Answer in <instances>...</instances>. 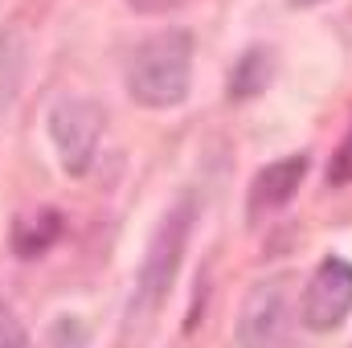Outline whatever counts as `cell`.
<instances>
[{"label":"cell","instance_id":"cell-9","mask_svg":"<svg viewBox=\"0 0 352 348\" xmlns=\"http://www.w3.org/2000/svg\"><path fill=\"white\" fill-rule=\"evenodd\" d=\"M45 340H50V348H87L90 332H87L82 320H74V316H58V320H50Z\"/></svg>","mask_w":352,"mask_h":348},{"label":"cell","instance_id":"cell-7","mask_svg":"<svg viewBox=\"0 0 352 348\" xmlns=\"http://www.w3.org/2000/svg\"><path fill=\"white\" fill-rule=\"evenodd\" d=\"M25 66H29L25 33H21L16 25H4V29H0V123H4V115L12 111L16 94H21Z\"/></svg>","mask_w":352,"mask_h":348},{"label":"cell","instance_id":"cell-3","mask_svg":"<svg viewBox=\"0 0 352 348\" xmlns=\"http://www.w3.org/2000/svg\"><path fill=\"white\" fill-rule=\"evenodd\" d=\"M102 127H107V111L82 98V94H66L50 107V119H45V131H50V144H54V156L62 164L66 176H87L94 164V152H98V140H102Z\"/></svg>","mask_w":352,"mask_h":348},{"label":"cell","instance_id":"cell-4","mask_svg":"<svg viewBox=\"0 0 352 348\" xmlns=\"http://www.w3.org/2000/svg\"><path fill=\"white\" fill-rule=\"evenodd\" d=\"M291 283L287 279H263L242 295L238 320H234V340L238 348H283L291 340Z\"/></svg>","mask_w":352,"mask_h":348},{"label":"cell","instance_id":"cell-11","mask_svg":"<svg viewBox=\"0 0 352 348\" xmlns=\"http://www.w3.org/2000/svg\"><path fill=\"white\" fill-rule=\"evenodd\" d=\"M127 4H131L135 12H148V17H152V12H168L176 0H127Z\"/></svg>","mask_w":352,"mask_h":348},{"label":"cell","instance_id":"cell-10","mask_svg":"<svg viewBox=\"0 0 352 348\" xmlns=\"http://www.w3.org/2000/svg\"><path fill=\"white\" fill-rule=\"evenodd\" d=\"M0 348H25V328L4 299H0Z\"/></svg>","mask_w":352,"mask_h":348},{"label":"cell","instance_id":"cell-1","mask_svg":"<svg viewBox=\"0 0 352 348\" xmlns=\"http://www.w3.org/2000/svg\"><path fill=\"white\" fill-rule=\"evenodd\" d=\"M192 87V33L188 29H164L135 45L127 62V90L140 107L168 111L184 102Z\"/></svg>","mask_w":352,"mask_h":348},{"label":"cell","instance_id":"cell-12","mask_svg":"<svg viewBox=\"0 0 352 348\" xmlns=\"http://www.w3.org/2000/svg\"><path fill=\"white\" fill-rule=\"evenodd\" d=\"M295 8H311V4H320V0H291Z\"/></svg>","mask_w":352,"mask_h":348},{"label":"cell","instance_id":"cell-5","mask_svg":"<svg viewBox=\"0 0 352 348\" xmlns=\"http://www.w3.org/2000/svg\"><path fill=\"white\" fill-rule=\"evenodd\" d=\"M352 312V262L344 259H324L316 266L307 291H303V324L311 332H332L349 320Z\"/></svg>","mask_w":352,"mask_h":348},{"label":"cell","instance_id":"cell-6","mask_svg":"<svg viewBox=\"0 0 352 348\" xmlns=\"http://www.w3.org/2000/svg\"><path fill=\"white\" fill-rule=\"evenodd\" d=\"M303 176H307V160H303V156H287V160L266 164L263 173L254 176V184H250V221L263 217V213L283 209V205L299 193Z\"/></svg>","mask_w":352,"mask_h":348},{"label":"cell","instance_id":"cell-2","mask_svg":"<svg viewBox=\"0 0 352 348\" xmlns=\"http://www.w3.org/2000/svg\"><path fill=\"white\" fill-rule=\"evenodd\" d=\"M192 226H197V197L184 193L168 205V213L156 221V230L148 238V254L140 262V279H135V295H131L135 316H152L168 299L184 250H188V238H192Z\"/></svg>","mask_w":352,"mask_h":348},{"label":"cell","instance_id":"cell-8","mask_svg":"<svg viewBox=\"0 0 352 348\" xmlns=\"http://www.w3.org/2000/svg\"><path fill=\"white\" fill-rule=\"evenodd\" d=\"M270 78H274V54L266 45H250L238 58L234 74H230V94L234 98H254V94H263L270 87Z\"/></svg>","mask_w":352,"mask_h":348}]
</instances>
